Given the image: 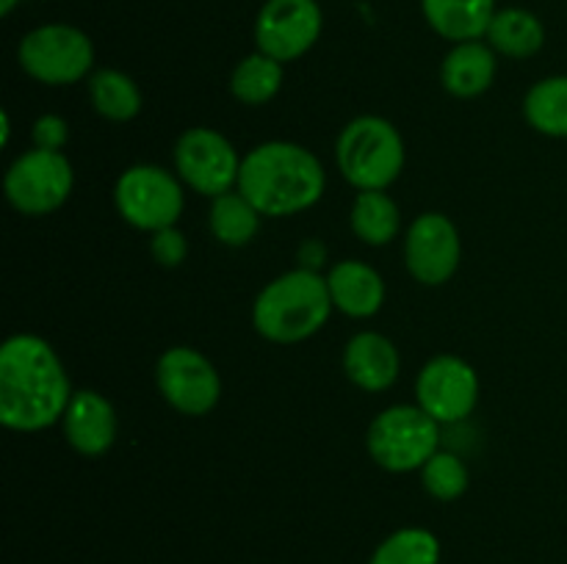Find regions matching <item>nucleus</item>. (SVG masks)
<instances>
[{"label":"nucleus","mask_w":567,"mask_h":564,"mask_svg":"<svg viewBox=\"0 0 567 564\" xmlns=\"http://www.w3.org/2000/svg\"><path fill=\"white\" fill-rule=\"evenodd\" d=\"M64 363L44 337L20 332L0 346V420L33 435L61 424L72 401Z\"/></svg>","instance_id":"obj_1"},{"label":"nucleus","mask_w":567,"mask_h":564,"mask_svg":"<svg viewBox=\"0 0 567 564\" xmlns=\"http://www.w3.org/2000/svg\"><path fill=\"white\" fill-rule=\"evenodd\" d=\"M236 188L260 213L282 219L319 202L327 188V171L308 147L275 138L244 155Z\"/></svg>","instance_id":"obj_2"},{"label":"nucleus","mask_w":567,"mask_h":564,"mask_svg":"<svg viewBox=\"0 0 567 564\" xmlns=\"http://www.w3.org/2000/svg\"><path fill=\"white\" fill-rule=\"evenodd\" d=\"M332 304L327 276L316 269H293L275 276L252 304V326L271 343H302L330 321Z\"/></svg>","instance_id":"obj_3"},{"label":"nucleus","mask_w":567,"mask_h":564,"mask_svg":"<svg viewBox=\"0 0 567 564\" xmlns=\"http://www.w3.org/2000/svg\"><path fill=\"white\" fill-rule=\"evenodd\" d=\"M404 138L385 116H354L336 144L338 171L358 191H385L404 169Z\"/></svg>","instance_id":"obj_4"},{"label":"nucleus","mask_w":567,"mask_h":564,"mask_svg":"<svg viewBox=\"0 0 567 564\" xmlns=\"http://www.w3.org/2000/svg\"><path fill=\"white\" fill-rule=\"evenodd\" d=\"M365 448L388 473L421 470L441 451V424L419 404H393L371 420Z\"/></svg>","instance_id":"obj_5"},{"label":"nucleus","mask_w":567,"mask_h":564,"mask_svg":"<svg viewBox=\"0 0 567 564\" xmlns=\"http://www.w3.org/2000/svg\"><path fill=\"white\" fill-rule=\"evenodd\" d=\"M17 59L22 72L33 81L44 86H72L92 72L94 44L81 28L48 22L22 36Z\"/></svg>","instance_id":"obj_6"},{"label":"nucleus","mask_w":567,"mask_h":564,"mask_svg":"<svg viewBox=\"0 0 567 564\" xmlns=\"http://www.w3.org/2000/svg\"><path fill=\"white\" fill-rule=\"evenodd\" d=\"M114 205L116 213L136 230L158 232L175 227L186 208L183 180L164 166H127L114 186Z\"/></svg>","instance_id":"obj_7"},{"label":"nucleus","mask_w":567,"mask_h":564,"mask_svg":"<svg viewBox=\"0 0 567 564\" xmlns=\"http://www.w3.org/2000/svg\"><path fill=\"white\" fill-rule=\"evenodd\" d=\"M75 171L64 153L28 149L9 166L3 180L6 199L22 216H48L70 199Z\"/></svg>","instance_id":"obj_8"},{"label":"nucleus","mask_w":567,"mask_h":564,"mask_svg":"<svg viewBox=\"0 0 567 564\" xmlns=\"http://www.w3.org/2000/svg\"><path fill=\"white\" fill-rule=\"evenodd\" d=\"M175 171L183 186L214 199L238 186L241 155L214 127H188L175 144Z\"/></svg>","instance_id":"obj_9"},{"label":"nucleus","mask_w":567,"mask_h":564,"mask_svg":"<svg viewBox=\"0 0 567 564\" xmlns=\"http://www.w3.org/2000/svg\"><path fill=\"white\" fill-rule=\"evenodd\" d=\"M155 385L172 409L203 418L221 398L219 370L192 346H172L155 363Z\"/></svg>","instance_id":"obj_10"},{"label":"nucleus","mask_w":567,"mask_h":564,"mask_svg":"<svg viewBox=\"0 0 567 564\" xmlns=\"http://www.w3.org/2000/svg\"><path fill=\"white\" fill-rule=\"evenodd\" d=\"M324 28L319 0H266L255 20V48L280 64L310 53Z\"/></svg>","instance_id":"obj_11"},{"label":"nucleus","mask_w":567,"mask_h":564,"mask_svg":"<svg viewBox=\"0 0 567 564\" xmlns=\"http://www.w3.org/2000/svg\"><path fill=\"white\" fill-rule=\"evenodd\" d=\"M480 401V376L468 359L457 354H437L415 379V404L441 426L460 424Z\"/></svg>","instance_id":"obj_12"},{"label":"nucleus","mask_w":567,"mask_h":564,"mask_svg":"<svg viewBox=\"0 0 567 564\" xmlns=\"http://www.w3.org/2000/svg\"><path fill=\"white\" fill-rule=\"evenodd\" d=\"M463 260V241L449 216L421 213L404 232V265L410 276L426 288L452 280Z\"/></svg>","instance_id":"obj_13"},{"label":"nucleus","mask_w":567,"mask_h":564,"mask_svg":"<svg viewBox=\"0 0 567 564\" xmlns=\"http://www.w3.org/2000/svg\"><path fill=\"white\" fill-rule=\"evenodd\" d=\"M64 440L81 457H103L116 442V409L103 393L75 390L61 418Z\"/></svg>","instance_id":"obj_14"},{"label":"nucleus","mask_w":567,"mask_h":564,"mask_svg":"<svg viewBox=\"0 0 567 564\" xmlns=\"http://www.w3.org/2000/svg\"><path fill=\"white\" fill-rule=\"evenodd\" d=\"M402 357L391 337L374 330L358 332L343 348V370L354 387L365 393H382L399 379Z\"/></svg>","instance_id":"obj_15"},{"label":"nucleus","mask_w":567,"mask_h":564,"mask_svg":"<svg viewBox=\"0 0 567 564\" xmlns=\"http://www.w3.org/2000/svg\"><path fill=\"white\" fill-rule=\"evenodd\" d=\"M324 276L332 304L349 318H371L385 304V280L363 260H338Z\"/></svg>","instance_id":"obj_16"},{"label":"nucleus","mask_w":567,"mask_h":564,"mask_svg":"<svg viewBox=\"0 0 567 564\" xmlns=\"http://www.w3.org/2000/svg\"><path fill=\"white\" fill-rule=\"evenodd\" d=\"M496 50L482 39L454 44L441 64V83L452 97L471 100L485 94L496 81Z\"/></svg>","instance_id":"obj_17"},{"label":"nucleus","mask_w":567,"mask_h":564,"mask_svg":"<svg viewBox=\"0 0 567 564\" xmlns=\"http://www.w3.org/2000/svg\"><path fill=\"white\" fill-rule=\"evenodd\" d=\"M426 22L452 44L485 39L496 14V0H421Z\"/></svg>","instance_id":"obj_18"},{"label":"nucleus","mask_w":567,"mask_h":564,"mask_svg":"<svg viewBox=\"0 0 567 564\" xmlns=\"http://www.w3.org/2000/svg\"><path fill=\"white\" fill-rule=\"evenodd\" d=\"M485 39L496 53L507 55V59H532L546 44V28H543L540 17L532 14L529 9L509 6V9H498L493 14Z\"/></svg>","instance_id":"obj_19"},{"label":"nucleus","mask_w":567,"mask_h":564,"mask_svg":"<svg viewBox=\"0 0 567 564\" xmlns=\"http://www.w3.org/2000/svg\"><path fill=\"white\" fill-rule=\"evenodd\" d=\"M349 224L354 236L369 247H388L402 230V210L388 191H358Z\"/></svg>","instance_id":"obj_20"},{"label":"nucleus","mask_w":567,"mask_h":564,"mask_svg":"<svg viewBox=\"0 0 567 564\" xmlns=\"http://www.w3.org/2000/svg\"><path fill=\"white\" fill-rule=\"evenodd\" d=\"M260 219H264V213L238 188L210 199V232L225 247H247L258 236Z\"/></svg>","instance_id":"obj_21"},{"label":"nucleus","mask_w":567,"mask_h":564,"mask_svg":"<svg viewBox=\"0 0 567 564\" xmlns=\"http://www.w3.org/2000/svg\"><path fill=\"white\" fill-rule=\"evenodd\" d=\"M89 100L109 122H131L142 114V88L122 70H97L89 75Z\"/></svg>","instance_id":"obj_22"},{"label":"nucleus","mask_w":567,"mask_h":564,"mask_svg":"<svg viewBox=\"0 0 567 564\" xmlns=\"http://www.w3.org/2000/svg\"><path fill=\"white\" fill-rule=\"evenodd\" d=\"M286 64H280L271 55L255 53L244 55L236 64L230 75V92L233 97L241 105H266L277 97V92L282 88V77H286Z\"/></svg>","instance_id":"obj_23"},{"label":"nucleus","mask_w":567,"mask_h":564,"mask_svg":"<svg viewBox=\"0 0 567 564\" xmlns=\"http://www.w3.org/2000/svg\"><path fill=\"white\" fill-rule=\"evenodd\" d=\"M524 119L543 136L567 138V75L543 77L526 92Z\"/></svg>","instance_id":"obj_24"},{"label":"nucleus","mask_w":567,"mask_h":564,"mask_svg":"<svg viewBox=\"0 0 567 564\" xmlns=\"http://www.w3.org/2000/svg\"><path fill=\"white\" fill-rule=\"evenodd\" d=\"M369 564H441V540L430 529L404 525L374 547Z\"/></svg>","instance_id":"obj_25"},{"label":"nucleus","mask_w":567,"mask_h":564,"mask_svg":"<svg viewBox=\"0 0 567 564\" xmlns=\"http://www.w3.org/2000/svg\"><path fill=\"white\" fill-rule=\"evenodd\" d=\"M468 468L463 459L452 451H437L430 462L421 468V484L435 501H457L468 490Z\"/></svg>","instance_id":"obj_26"},{"label":"nucleus","mask_w":567,"mask_h":564,"mask_svg":"<svg viewBox=\"0 0 567 564\" xmlns=\"http://www.w3.org/2000/svg\"><path fill=\"white\" fill-rule=\"evenodd\" d=\"M150 254L164 269H177L183 260L188 258V241L181 230L175 227H164V230L153 232L150 238Z\"/></svg>","instance_id":"obj_27"},{"label":"nucleus","mask_w":567,"mask_h":564,"mask_svg":"<svg viewBox=\"0 0 567 564\" xmlns=\"http://www.w3.org/2000/svg\"><path fill=\"white\" fill-rule=\"evenodd\" d=\"M31 138H33V147L61 153L66 138H70V125H66V119H61L59 114H44L33 122Z\"/></svg>","instance_id":"obj_28"},{"label":"nucleus","mask_w":567,"mask_h":564,"mask_svg":"<svg viewBox=\"0 0 567 564\" xmlns=\"http://www.w3.org/2000/svg\"><path fill=\"white\" fill-rule=\"evenodd\" d=\"M17 3H20V0H0V14H3V17H9L11 11L17 9Z\"/></svg>","instance_id":"obj_29"}]
</instances>
